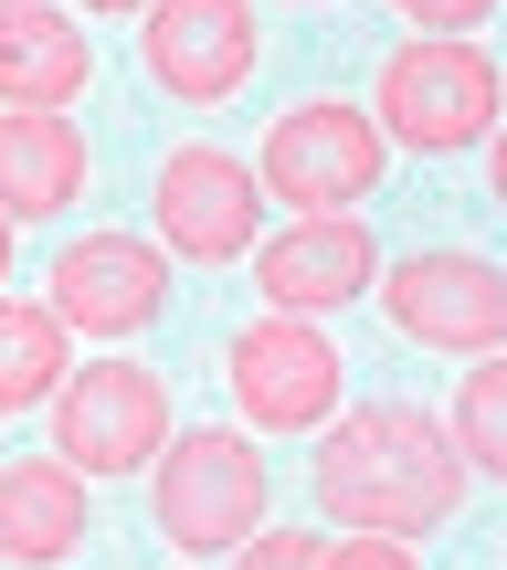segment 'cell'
Wrapping results in <instances>:
<instances>
[{
    "mask_svg": "<svg viewBox=\"0 0 507 570\" xmlns=\"http://www.w3.org/2000/svg\"><path fill=\"white\" fill-rule=\"evenodd\" d=\"M455 497H466V454L412 402H360V412H339V433L318 444V508L339 518V529L412 539V529H445Z\"/></svg>",
    "mask_w": 507,
    "mask_h": 570,
    "instance_id": "cell-1",
    "label": "cell"
},
{
    "mask_svg": "<svg viewBox=\"0 0 507 570\" xmlns=\"http://www.w3.org/2000/svg\"><path fill=\"white\" fill-rule=\"evenodd\" d=\"M148 508H159V529L181 539V550H244L264 529V454L244 433L202 423V433H181V444L159 454Z\"/></svg>",
    "mask_w": 507,
    "mask_h": 570,
    "instance_id": "cell-2",
    "label": "cell"
},
{
    "mask_svg": "<svg viewBox=\"0 0 507 570\" xmlns=\"http://www.w3.org/2000/svg\"><path fill=\"white\" fill-rule=\"evenodd\" d=\"M487 117H497V63L476 53V42H402V53L381 63V106H370V127H391V138L423 148V159L476 148Z\"/></svg>",
    "mask_w": 507,
    "mask_h": 570,
    "instance_id": "cell-3",
    "label": "cell"
},
{
    "mask_svg": "<svg viewBox=\"0 0 507 570\" xmlns=\"http://www.w3.org/2000/svg\"><path fill=\"white\" fill-rule=\"evenodd\" d=\"M169 444V391L159 370L138 360H96V370H64L53 391V454L75 475H127Z\"/></svg>",
    "mask_w": 507,
    "mask_h": 570,
    "instance_id": "cell-4",
    "label": "cell"
},
{
    "mask_svg": "<svg viewBox=\"0 0 507 570\" xmlns=\"http://www.w3.org/2000/svg\"><path fill=\"white\" fill-rule=\"evenodd\" d=\"M370 180H381V127H370L360 106L306 96V106H285V117L264 127V190H275V202L349 212V202H370Z\"/></svg>",
    "mask_w": 507,
    "mask_h": 570,
    "instance_id": "cell-5",
    "label": "cell"
},
{
    "mask_svg": "<svg viewBox=\"0 0 507 570\" xmlns=\"http://www.w3.org/2000/svg\"><path fill=\"white\" fill-rule=\"evenodd\" d=\"M381 306L412 348H507V265L487 254H402L381 275Z\"/></svg>",
    "mask_w": 507,
    "mask_h": 570,
    "instance_id": "cell-6",
    "label": "cell"
},
{
    "mask_svg": "<svg viewBox=\"0 0 507 570\" xmlns=\"http://www.w3.org/2000/svg\"><path fill=\"white\" fill-rule=\"evenodd\" d=\"M254 53H264V32H254L244 0H148L138 63H148V85H159V96L223 106L233 85L254 75Z\"/></svg>",
    "mask_w": 507,
    "mask_h": 570,
    "instance_id": "cell-7",
    "label": "cell"
},
{
    "mask_svg": "<svg viewBox=\"0 0 507 570\" xmlns=\"http://www.w3.org/2000/svg\"><path fill=\"white\" fill-rule=\"evenodd\" d=\"M148 212H159L169 254H191V265H233V254H254L264 190H254V169L233 159V148H169Z\"/></svg>",
    "mask_w": 507,
    "mask_h": 570,
    "instance_id": "cell-8",
    "label": "cell"
},
{
    "mask_svg": "<svg viewBox=\"0 0 507 570\" xmlns=\"http://www.w3.org/2000/svg\"><path fill=\"white\" fill-rule=\"evenodd\" d=\"M233 402L254 412L264 433H306L339 412V348L306 317H254L233 338Z\"/></svg>",
    "mask_w": 507,
    "mask_h": 570,
    "instance_id": "cell-9",
    "label": "cell"
},
{
    "mask_svg": "<svg viewBox=\"0 0 507 570\" xmlns=\"http://www.w3.org/2000/svg\"><path fill=\"white\" fill-rule=\"evenodd\" d=\"M169 306V265L138 244V233H85V244L53 254V317L85 327V338H127Z\"/></svg>",
    "mask_w": 507,
    "mask_h": 570,
    "instance_id": "cell-10",
    "label": "cell"
},
{
    "mask_svg": "<svg viewBox=\"0 0 507 570\" xmlns=\"http://www.w3.org/2000/svg\"><path fill=\"white\" fill-rule=\"evenodd\" d=\"M254 285L285 317H318V306H349V296L381 285V244H370L360 212H306L296 233H275V244L254 254Z\"/></svg>",
    "mask_w": 507,
    "mask_h": 570,
    "instance_id": "cell-11",
    "label": "cell"
},
{
    "mask_svg": "<svg viewBox=\"0 0 507 570\" xmlns=\"http://www.w3.org/2000/svg\"><path fill=\"white\" fill-rule=\"evenodd\" d=\"M85 85H96V32H85L75 11H42V0L0 11V96L11 106L53 117V106L85 96Z\"/></svg>",
    "mask_w": 507,
    "mask_h": 570,
    "instance_id": "cell-12",
    "label": "cell"
},
{
    "mask_svg": "<svg viewBox=\"0 0 507 570\" xmlns=\"http://www.w3.org/2000/svg\"><path fill=\"white\" fill-rule=\"evenodd\" d=\"M85 190V138L64 117H0V223H42Z\"/></svg>",
    "mask_w": 507,
    "mask_h": 570,
    "instance_id": "cell-13",
    "label": "cell"
},
{
    "mask_svg": "<svg viewBox=\"0 0 507 570\" xmlns=\"http://www.w3.org/2000/svg\"><path fill=\"white\" fill-rule=\"evenodd\" d=\"M85 539V475L32 454V465H0V560H64Z\"/></svg>",
    "mask_w": 507,
    "mask_h": 570,
    "instance_id": "cell-14",
    "label": "cell"
},
{
    "mask_svg": "<svg viewBox=\"0 0 507 570\" xmlns=\"http://www.w3.org/2000/svg\"><path fill=\"white\" fill-rule=\"evenodd\" d=\"M64 391V317L0 296V412H32Z\"/></svg>",
    "mask_w": 507,
    "mask_h": 570,
    "instance_id": "cell-15",
    "label": "cell"
},
{
    "mask_svg": "<svg viewBox=\"0 0 507 570\" xmlns=\"http://www.w3.org/2000/svg\"><path fill=\"white\" fill-rule=\"evenodd\" d=\"M455 454L466 465H487V475H507V348H487V360L455 381Z\"/></svg>",
    "mask_w": 507,
    "mask_h": 570,
    "instance_id": "cell-16",
    "label": "cell"
},
{
    "mask_svg": "<svg viewBox=\"0 0 507 570\" xmlns=\"http://www.w3.org/2000/svg\"><path fill=\"white\" fill-rule=\"evenodd\" d=\"M318 550H328V539H306V529H254L233 570H318Z\"/></svg>",
    "mask_w": 507,
    "mask_h": 570,
    "instance_id": "cell-17",
    "label": "cell"
},
{
    "mask_svg": "<svg viewBox=\"0 0 507 570\" xmlns=\"http://www.w3.org/2000/svg\"><path fill=\"white\" fill-rule=\"evenodd\" d=\"M318 570H423V560H412L402 539L370 529V539H339V550H318Z\"/></svg>",
    "mask_w": 507,
    "mask_h": 570,
    "instance_id": "cell-18",
    "label": "cell"
},
{
    "mask_svg": "<svg viewBox=\"0 0 507 570\" xmlns=\"http://www.w3.org/2000/svg\"><path fill=\"white\" fill-rule=\"evenodd\" d=\"M402 21H423V32H466V21H487V0H391Z\"/></svg>",
    "mask_w": 507,
    "mask_h": 570,
    "instance_id": "cell-19",
    "label": "cell"
},
{
    "mask_svg": "<svg viewBox=\"0 0 507 570\" xmlns=\"http://www.w3.org/2000/svg\"><path fill=\"white\" fill-rule=\"evenodd\" d=\"M487 180H497V202H507V138H497V148H487Z\"/></svg>",
    "mask_w": 507,
    "mask_h": 570,
    "instance_id": "cell-20",
    "label": "cell"
},
{
    "mask_svg": "<svg viewBox=\"0 0 507 570\" xmlns=\"http://www.w3.org/2000/svg\"><path fill=\"white\" fill-rule=\"evenodd\" d=\"M85 11H148V0H85Z\"/></svg>",
    "mask_w": 507,
    "mask_h": 570,
    "instance_id": "cell-21",
    "label": "cell"
},
{
    "mask_svg": "<svg viewBox=\"0 0 507 570\" xmlns=\"http://www.w3.org/2000/svg\"><path fill=\"white\" fill-rule=\"evenodd\" d=\"M0 275H11V223H0Z\"/></svg>",
    "mask_w": 507,
    "mask_h": 570,
    "instance_id": "cell-22",
    "label": "cell"
},
{
    "mask_svg": "<svg viewBox=\"0 0 507 570\" xmlns=\"http://www.w3.org/2000/svg\"><path fill=\"white\" fill-rule=\"evenodd\" d=\"M0 11H21V0H0Z\"/></svg>",
    "mask_w": 507,
    "mask_h": 570,
    "instance_id": "cell-23",
    "label": "cell"
}]
</instances>
